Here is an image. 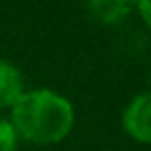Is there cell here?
<instances>
[{
  "label": "cell",
  "instance_id": "6",
  "mask_svg": "<svg viewBox=\"0 0 151 151\" xmlns=\"http://www.w3.org/2000/svg\"><path fill=\"white\" fill-rule=\"evenodd\" d=\"M134 11L141 15V19L145 21V25L151 29V0H141V2H134Z\"/></svg>",
  "mask_w": 151,
  "mask_h": 151
},
{
  "label": "cell",
  "instance_id": "5",
  "mask_svg": "<svg viewBox=\"0 0 151 151\" xmlns=\"http://www.w3.org/2000/svg\"><path fill=\"white\" fill-rule=\"evenodd\" d=\"M17 143L19 134L11 124V120L0 118V151H17Z\"/></svg>",
  "mask_w": 151,
  "mask_h": 151
},
{
  "label": "cell",
  "instance_id": "2",
  "mask_svg": "<svg viewBox=\"0 0 151 151\" xmlns=\"http://www.w3.org/2000/svg\"><path fill=\"white\" fill-rule=\"evenodd\" d=\"M124 132L137 141L151 145V91L137 93L122 112Z\"/></svg>",
  "mask_w": 151,
  "mask_h": 151
},
{
  "label": "cell",
  "instance_id": "1",
  "mask_svg": "<svg viewBox=\"0 0 151 151\" xmlns=\"http://www.w3.org/2000/svg\"><path fill=\"white\" fill-rule=\"evenodd\" d=\"M11 124L29 143H60L73 132L75 108L54 89H31L11 108Z\"/></svg>",
  "mask_w": 151,
  "mask_h": 151
},
{
  "label": "cell",
  "instance_id": "4",
  "mask_svg": "<svg viewBox=\"0 0 151 151\" xmlns=\"http://www.w3.org/2000/svg\"><path fill=\"white\" fill-rule=\"evenodd\" d=\"M23 93L25 83L21 70L9 60H0V108H13Z\"/></svg>",
  "mask_w": 151,
  "mask_h": 151
},
{
  "label": "cell",
  "instance_id": "3",
  "mask_svg": "<svg viewBox=\"0 0 151 151\" xmlns=\"http://www.w3.org/2000/svg\"><path fill=\"white\" fill-rule=\"evenodd\" d=\"M85 11L91 15L93 21L101 25H114L126 19L134 11V2L128 0H95V2H87Z\"/></svg>",
  "mask_w": 151,
  "mask_h": 151
}]
</instances>
